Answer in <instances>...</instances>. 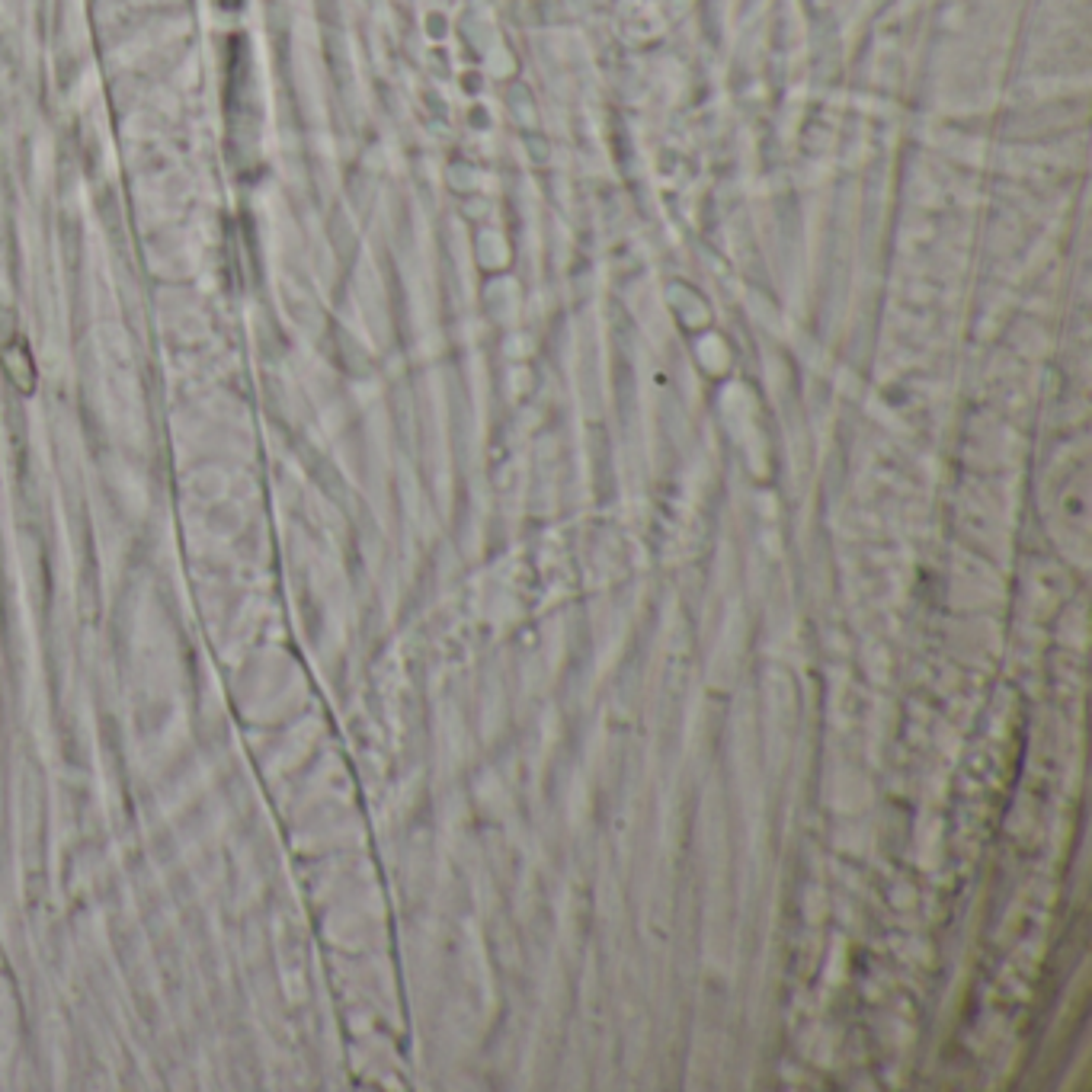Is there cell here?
<instances>
[{
  "mask_svg": "<svg viewBox=\"0 0 1092 1092\" xmlns=\"http://www.w3.org/2000/svg\"><path fill=\"white\" fill-rule=\"evenodd\" d=\"M0 356H4V365H7L10 378L17 382V388L32 391V385H36V375H32V353H29L26 343H22L20 337H14Z\"/></svg>",
  "mask_w": 1092,
  "mask_h": 1092,
  "instance_id": "cell-1",
  "label": "cell"
}]
</instances>
